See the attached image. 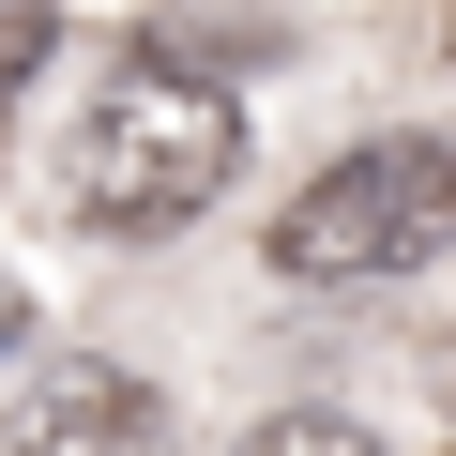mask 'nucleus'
<instances>
[{"label":"nucleus","instance_id":"obj_1","mask_svg":"<svg viewBox=\"0 0 456 456\" xmlns=\"http://www.w3.org/2000/svg\"><path fill=\"white\" fill-rule=\"evenodd\" d=\"M228 167H244V107L152 31L137 61L92 77L77 137H61V213L107 228V244H167V228H198L228 198Z\"/></svg>","mask_w":456,"mask_h":456},{"label":"nucleus","instance_id":"obj_2","mask_svg":"<svg viewBox=\"0 0 456 456\" xmlns=\"http://www.w3.org/2000/svg\"><path fill=\"white\" fill-rule=\"evenodd\" d=\"M441 244H456V152L441 137H365L274 213L289 289H380V274H426Z\"/></svg>","mask_w":456,"mask_h":456},{"label":"nucleus","instance_id":"obj_3","mask_svg":"<svg viewBox=\"0 0 456 456\" xmlns=\"http://www.w3.org/2000/svg\"><path fill=\"white\" fill-rule=\"evenodd\" d=\"M183 426H167V395L137 380V365H107V350H61L31 395H16V426H0V456H167Z\"/></svg>","mask_w":456,"mask_h":456},{"label":"nucleus","instance_id":"obj_4","mask_svg":"<svg viewBox=\"0 0 456 456\" xmlns=\"http://www.w3.org/2000/svg\"><path fill=\"white\" fill-rule=\"evenodd\" d=\"M244 456H380V441H365L350 411H274V426H259Z\"/></svg>","mask_w":456,"mask_h":456},{"label":"nucleus","instance_id":"obj_5","mask_svg":"<svg viewBox=\"0 0 456 456\" xmlns=\"http://www.w3.org/2000/svg\"><path fill=\"white\" fill-rule=\"evenodd\" d=\"M31 61H46V0H0V92H16Z\"/></svg>","mask_w":456,"mask_h":456},{"label":"nucleus","instance_id":"obj_6","mask_svg":"<svg viewBox=\"0 0 456 456\" xmlns=\"http://www.w3.org/2000/svg\"><path fill=\"white\" fill-rule=\"evenodd\" d=\"M16 335H31V289H16V274H0V350H16Z\"/></svg>","mask_w":456,"mask_h":456},{"label":"nucleus","instance_id":"obj_7","mask_svg":"<svg viewBox=\"0 0 456 456\" xmlns=\"http://www.w3.org/2000/svg\"><path fill=\"white\" fill-rule=\"evenodd\" d=\"M441 46H456V31H441Z\"/></svg>","mask_w":456,"mask_h":456}]
</instances>
